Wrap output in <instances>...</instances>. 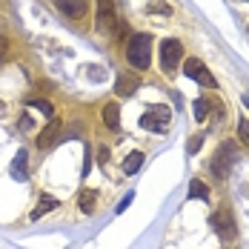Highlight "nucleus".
I'll list each match as a JSON object with an SVG mask.
<instances>
[{"instance_id": "obj_17", "label": "nucleus", "mask_w": 249, "mask_h": 249, "mask_svg": "<svg viewBox=\"0 0 249 249\" xmlns=\"http://www.w3.org/2000/svg\"><path fill=\"white\" fill-rule=\"evenodd\" d=\"M95 203H98V195H95V192H89V189H83V192H80V209H83L86 215H92V212H95Z\"/></svg>"}, {"instance_id": "obj_22", "label": "nucleus", "mask_w": 249, "mask_h": 249, "mask_svg": "<svg viewBox=\"0 0 249 249\" xmlns=\"http://www.w3.org/2000/svg\"><path fill=\"white\" fill-rule=\"evenodd\" d=\"M132 198H135V195L129 192V195H126V198L121 200V203H118V209H115V212H118V215H121V212H126V209H129V203H132Z\"/></svg>"}, {"instance_id": "obj_26", "label": "nucleus", "mask_w": 249, "mask_h": 249, "mask_svg": "<svg viewBox=\"0 0 249 249\" xmlns=\"http://www.w3.org/2000/svg\"><path fill=\"white\" fill-rule=\"evenodd\" d=\"M244 103H247V109H249V95H244Z\"/></svg>"}, {"instance_id": "obj_2", "label": "nucleus", "mask_w": 249, "mask_h": 249, "mask_svg": "<svg viewBox=\"0 0 249 249\" xmlns=\"http://www.w3.org/2000/svg\"><path fill=\"white\" fill-rule=\"evenodd\" d=\"M172 121V112H169V106H152L149 112L141 118V126L143 129H149V132H160V129H166Z\"/></svg>"}, {"instance_id": "obj_15", "label": "nucleus", "mask_w": 249, "mask_h": 249, "mask_svg": "<svg viewBox=\"0 0 249 249\" xmlns=\"http://www.w3.org/2000/svg\"><path fill=\"white\" fill-rule=\"evenodd\" d=\"M141 166H143V152H132V155L124 160V172L126 175H135Z\"/></svg>"}, {"instance_id": "obj_14", "label": "nucleus", "mask_w": 249, "mask_h": 249, "mask_svg": "<svg viewBox=\"0 0 249 249\" xmlns=\"http://www.w3.org/2000/svg\"><path fill=\"white\" fill-rule=\"evenodd\" d=\"M186 198L189 200H206L209 198V186H206V183H203V180H192V183H189V192H186Z\"/></svg>"}, {"instance_id": "obj_8", "label": "nucleus", "mask_w": 249, "mask_h": 249, "mask_svg": "<svg viewBox=\"0 0 249 249\" xmlns=\"http://www.w3.org/2000/svg\"><path fill=\"white\" fill-rule=\"evenodd\" d=\"M135 89H141L138 72H121V75H118V83H115V92H118L121 98H129V95H135Z\"/></svg>"}, {"instance_id": "obj_11", "label": "nucleus", "mask_w": 249, "mask_h": 249, "mask_svg": "<svg viewBox=\"0 0 249 249\" xmlns=\"http://www.w3.org/2000/svg\"><path fill=\"white\" fill-rule=\"evenodd\" d=\"M12 178L15 180H26V175H29V155H26V149H20L18 155H15V160H12Z\"/></svg>"}, {"instance_id": "obj_20", "label": "nucleus", "mask_w": 249, "mask_h": 249, "mask_svg": "<svg viewBox=\"0 0 249 249\" xmlns=\"http://www.w3.org/2000/svg\"><path fill=\"white\" fill-rule=\"evenodd\" d=\"M238 135H241V143L249 146V121H247V118H241V121H238Z\"/></svg>"}, {"instance_id": "obj_5", "label": "nucleus", "mask_w": 249, "mask_h": 249, "mask_svg": "<svg viewBox=\"0 0 249 249\" xmlns=\"http://www.w3.org/2000/svg\"><path fill=\"white\" fill-rule=\"evenodd\" d=\"M212 226H215V232H218L224 241L235 238V218H232L229 209H218V212L212 215Z\"/></svg>"}, {"instance_id": "obj_13", "label": "nucleus", "mask_w": 249, "mask_h": 249, "mask_svg": "<svg viewBox=\"0 0 249 249\" xmlns=\"http://www.w3.org/2000/svg\"><path fill=\"white\" fill-rule=\"evenodd\" d=\"M52 209H57V200L52 198V195H40L37 206L32 209V221H40V218H43V212H52Z\"/></svg>"}, {"instance_id": "obj_10", "label": "nucleus", "mask_w": 249, "mask_h": 249, "mask_svg": "<svg viewBox=\"0 0 249 249\" xmlns=\"http://www.w3.org/2000/svg\"><path fill=\"white\" fill-rule=\"evenodd\" d=\"M57 3V9L63 12V15H69V18H83L86 15V9H89V0H54Z\"/></svg>"}, {"instance_id": "obj_6", "label": "nucleus", "mask_w": 249, "mask_h": 249, "mask_svg": "<svg viewBox=\"0 0 249 249\" xmlns=\"http://www.w3.org/2000/svg\"><path fill=\"white\" fill-rule=\"evenodd\" d=\"M118 26V12H115V0H98V29L109 32Z\"/></svg>"}, {"instance_id": "obj_1", "label": "nucleus", "mask_w": 249, "mask_h": 249, "mask_svg": "<svg viewBox=\"0 0 249 249\" xmlns=\"http://www.w3.org/2000/svg\"><path fill=\"white\" fill-rule=\"evenodd\" d=\"M126 60H129V66H135V72H143V69H149L152 63V37L149 35H132L129 37V43H126Z\"/></svg>"}, {"instance_id": "obj_25", "label": "nucleus", "mask_w": 249, "mask_h": 249, "mask_svg": "<svg viewBox=\"0 0 249 249\" xmlns=\"http://www.w3.org/2000/svg\"><path fill=\"white\" fill-rule=\"evenodd\" d=\"M20 129H32V121L29 118H20Z\"/></svg>"}, {"instance_id": "obj_19", "label": "nucleus", "mask_w": 249, "mask_h": 249, "mask_svg": "<svg viewBox=\"0 0 249 249\" xmlns=\"http://www.w3.org/2000/svg\"><path fill=\"white\" fill-rule=\"evenodd\" d=\"M29 106H32V109H37V112H43L49 121L54 118V106H52L49 100H29Z\"/></svg>"}, {"instance_id": "obj_12", "label": "nucleus", "mask_w": 249, "mask_h": 249, "mask_svg": "<svg viewBox=\"0 0 249 249\" xmlns=\"http://www.w3.org/2000/svg\"><path fill=\"white\" fill-rule=\"evenodd\" d=\"M103 124L109 126V129H121V106L115 103V100H109L106 106H103Z\"/></svg>"}, {"instance_id": "obj_18", "label": "nucleus", "mask_w": 249, "mask_h": 249, "mask_svg": "<svg viewBox=\"0 0 249 249\" xmlns=\"http://www.w3.org/2000/svg\"><path fill=\"white\" fill-rule=\"evenodd\" d=\"M192 109H195V121L203 124V121H206V115H209V103H206V98H198Z\"/></svg>"}, {"instance_id": "obj_23", "label": "nucleus", "mask_w": 249, "mask_h": 249, "mask_svg": "<svg viewBox=\"0 0 249 249\" xmlns=\"http://www.w3.org/2000/svg\"><path fill=\"white\" fill-rule=\"evenodd\" d=\"M6 49H9V40H6V37H0V57L6 54Z\"/></svg>"}, {"instance_id": "obj_21", "label": "nucleus", "mask_w": 249, "mask_h": 249, "mask_svg": "<svg viewBox=\"0 0 249 249\" xmlns=\"http://www.w3.org/2000/svg\"><path fill=\"white\" fill-rule=\"evenodd\" d=\"M200 143H203V135H195L192 141H189V155H195L200 149Z\"/></svg>"}, {"instance_id": "obj_4", "label": "nucleus", "mask_w": 249, "mask_h": 249, "mask_svg": "<svg viewBox=\"0 0 249 249\" xmlns=\"http://www.w3.org/2000/svg\"><path fill=\"white\" fill-rule=\"evenodd\" d=\"M232 160H235V146L232 143H224L221 149L215 152V158H212V172L218 175V178H226Z\"/></svg>"}, {"instance_id": "obj_7", "label": "nucleus", "mask_w": 249, "mask_h": 249, "mask_svg": "<svg viewBox=\"0 0 249 249\" xmlns=\"http://www.w3.org/2000/svg\"><path fill=\"white\" fill-rule=\"evenodd\" d=\"M183 75H186V77H192V80H198V83H209V86H215L212 75L206 72V66L200 63L198 57H189V60L183 63Z\"/></svg>"}, {"instance_id": "obj_3", "label": "nucleus", "mask_w": 249, "mask_h": 249, "mask_svg": "<svg viewBox=\"0 0 249 249\" xmlns=\"http://www.w3.org/2000/svg\"><path fill=\"white\" fill-rule=\"evenodd\" d=\"M180 57H183V46L169 37V40H160V66L166 69V72H175V66L180 63Z\"/></svg>"}, {"instance_id": "obj_24", "label": "nucleus", "mask_w": 249, "mask_h": 249, "mask_svg": "<svg viewBox=\"0 0 249 249\" xmlns=\"http://www.w3.org/2000/svg\"><path fill=\"white\" fill-rule=\"evenodd\" d=\"M106 160H109V149L103 146V149H100V163H106Z\"/></svg>"}, {"instance_id": "obj_9", "label": "nucleus", "mask_w": 249, "mask_h": 249, "mask_svg": "<svg viewBox=\"0 0 249 249\" xmlns=\"http://www.w3.org/2000/svg\"><path fill=\"white\" fill-rule=\"evenodd\" d=\"M60 129H63V124H60L57 118H52L49 126L37 135V146H40V149H52V146L57 143V138H60Z\"/></svg>"}, {"instance_id": "obj_16", "label": "nucleus", "mask_w": 249, "mask_h": 249, "mask_svg": "<svg viewBox=\"0 0 249 249\" xmlns=\"http://www.w3.org/2000/svg\"><path fill=\"white\" fill-rule=\"evenodd\" d=\"M146 12H149V15H166V18H169V15H172V6H169L166 0H149V3H146Z\"/></svg>"}]
</instances>
